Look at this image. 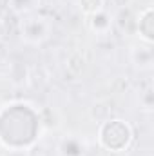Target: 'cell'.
Listing matches in <instances>:
<instances>
[{
  "label": "cell",
  "instance_id": "1",
  "mask_svg": "<svg viewBox=\"0 0 154 156\" xmlns=\"http://www.w3.org/2000/svg\"><path fill=\"white\" fill-rule=\"evenodd\" d=\"M42 118L29 102H11L0 107V145L7 151H27L40 138Z\"/></svg>",
  "mask_w": 154,
  "mask_h": 156
},
{
  "label": "cell",
  "instance_id": "2",
  "mask_svg": "<svg viewBox=\"0 0 154 156\" xmlns=\"http://www.w3.org/2000/svg\"><path fill=\"white\" fill-rule=\"evenodd\" d=\"M134 142V131L123 118H107L98 127V144L109 153H125Z\"/></svg>",
  "mask_w": 154,
  "mask_h": 156
},
{
  "label": "cell",
  "instance_id": "3",
  "mask_svg": "<svg viewBox=\"0 0 154 156\" xmlns=\"http://www.w3.org/2000/svg\"><path fill=\"white\" fill-rule=\"evenodd\" d=\"M53 24L47 16L42 15H26L20 22V38L27 45H42L51 38Z\"/></svg>",
  "mask_w": 154,
  "mask_h": 156
},
{
  "label": "cell",
  "instance_id": "4",
  "mask_svg": "<svg viewBox=\"0 0 154 156\" xmlns=\"http://www.w3.org/2000/svg\"><path fill=\"white\" fill-rule=\"evenodd\" d=\"M87 142L80 134H64L56 144V154L58 156H85L87 154Z\"/></svg>",
  "mask_w": 154,
  "mask_h": 156
},
{
  "label": "cell",
  "instance_id": "5",
  "mask_svg": "<svg viewBox=\"0 0 154 156\" xmlns=\"http://www.w3.org/2000/svg\"><path fill=\"white\" fill-rule=\"evenodd\" d=\"M131 62L132 66L142 71V73H149L154 67V55H152V44H138L131 47Z\"/></svg>",
  "mask_w": 154,
  "mask_h": 156
},
{
  "label": "cell",
  "instance_id": "6",
  "mask_svg": "<svg viewBox=\"0 0 154 156\" xmlns=\"http://www.w3.org/2000/svg\"><path fill=\"white\" fill-rule=\"evenodd\" d=\"M87 24H89V29H91L94 35L103 37V35H109V33L113 31V26H114V16H113V15H111L105 7H103V9H100V11H96V13L89 15Z\"/></svg>",
  "mask_w": 154,
  "mask_h": 156
},
{
  "label": "cell",
  "instance_id": "7",
  "mask_svg": "<svg viewBox=\"0 0 154 156\" xmlns=\"http://www.w3.org/2000/svg\"><path fill=\"white\" fill-rule=\"evenodd\" d=\"M136 27H138V35L145 44H152L154 40V13L152 7L147 5L145 9L140 11L138 20H136Z\"/></svg>",
  "mask_w": 154,
  "mask_h": 156
},
{
  "label": "cell",
  "instance_id": "8",
  "mask_svg": "<svg viewBox=\"0 0 154 156\" xmlns=\"http://www.w3.org/2000/svg\"><path fill=\"white\" fill-rule=\"evenodd\" d=\"M7 5L18 13V15H33L40 5H42V0H7Z\"/></svg>",
  "mask_w": 154,
  "mask_h": 156
},
{
  "label": "cell",
  "instance_id": "9",
  "mask_svg": "<svg viewBox=\"0 0 154 156\" xmlns=\"http://www.w3.org/2000/svg\"><path fill=\"white\" fill-rule=\"evenodd\" d=\"M138 102H140V109L143 111V113H152L154 109V93L151 87H147V89H143L142 93H140V98H138Z\"/></svg>",
  "mask_w": 154,
  "mask_h": 156
},
{
  "label": "cell",
  "instance_id": "10",
  "mask_svg": "<svg viewBox=\"0 0 154 156\" xmlns=\"http://www.w3.org/2000/svg\"><path fill=\"white\" fill-rule=\"evenodd\" d=\"M78 5H80L82 13L89 16V15H93V13H96V11L103 9L105 0H78Z\"/></svg>",
  "mask_w": 154,
  "mask_h": 156
},
{
  "label": "cell",
  "instance_id": "11",
  "mask_svg": "<svg viewBox=\"0 0 154 156\" xmlns=\"http://www.w3.org/2000/svg\"><path fill=\"white\" fill-rule=\"evenodd\" d=\"M0 156H2V154H0Z\"/></svg>",
  "mask_w": 154,
  "mask_h": 156
}]
</instances>
